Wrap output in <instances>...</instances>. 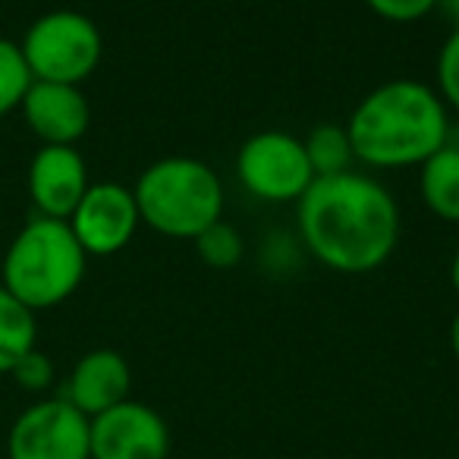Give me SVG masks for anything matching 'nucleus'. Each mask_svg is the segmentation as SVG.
<instances>
[{"instance_id":"15","label":"nucleus","mask_w":459,"mask_h":459,"mask_svg":"<svg viewBox=\"0 0 459 459\" xmlns=\"http://www.w3.org/2000/svg\"><path fill=\"white\" fill-rule=\"evenodd\" d=\"M302 145H306L308 164H312L315 177L346 173V170H352V164H356L346 123H318V126L302 139Z\"/></svg>"},{"instance_id":"20","label":"nucleus","mask_w":459,"mask_h":459,"mask_svg":"<svg viewBox=\"0 0 459 459\" xmlns=\"http://www.w3.org/2000/svg\"><path fill=\"white\" fill-rule=\"evenodd\" d=\"M365 7L384 22L394 26H406V22H419L428 13H434L437 0H362Z\"/></svg>"},{"instance_id":"10","label":"nucleus","mask_w":459,"mask_h":459,"mask_svg":"<svg viewBox=\"0 0 459 459\" xmlns=\"http://www.w3.org/2000/svg\"><path fill=\"white\" fill-rule=\"evenodd\" d=\"M29 198L35 214L66 221L89 189V164L76 145H41L29 164Z\"/></svg>"},{"instance_id":"1","label":"nucleus","mask_w":459,"mask_h":459,"mask_svg":"<svg viewBox=\"0 0 459 459\" xmlns=\"http://www.w3.org/2000/svg\"><path fill=\"white\" fill-rule=\"evenodd\" d=\"M400 204L381 179L346 170L315 177L296 202L302 249L337 274H371L400 243Z\"/></svg>"},{"instance_id":"3","label":"nucleus","mask_w":459,"mask_h":459,"mask_svg":"<svg viewBox=\"0 0 459 459\" xmlns=\"http://www.w3.org/2000/svg\"><path fill=\"white\" fill-rule=\"evenodd\" d=\"M85 268L89 255L73 237L70 223L35 214L10 239L0 262V283L39 315L64 306L82 287Z\"/></svg>"},{"instance_id":"23","label":"nucleus","mask_w":459,"mask_h":459,"mask_svg":"<svg viewBox=\"0 0 459 459\" xmlns=\"http://www.w3.org/2000/svg\"><path fill=\"white\" fill-rule=\"evenodd\" d=\"M450 283H453V290H456V296H459V249L453 252V258H450Z\"/></svg>"},{"instance_id":"13","label":"nucleus","mask_w":459,"mask_h":459,"mask_svg":"<svg viewBox=\"0 0 459 459\" xmlns=\"http://www.w3.org/2000/svg\"><path fill=\"white\" fill-rule=\"evenodd\" d=\"M419 195L437 221L459 223V145L446 142L419 167Z\"/></svg>"},{"instance_id":"19","label":"nucleus","mask_w":459,"mask_h":459,"mask_svg":"<svg viewBox=\"0 0 459 459\" xmlns=\"http://www.w3.org/2000/svg\"><path fill=\"white\" fill-rule=\"evenodd\" d=\"M10 377H13V381L20 384L26 394H45V390L54 384V362H51V356H45V352L35 346L32 352H26V356H22L20 362L13 365Z\"/></svg>"},{"instance_id":"17","label":"nucleus","mask_w":459,"mask_h":459,"mask_svg":"<svg viewBox=\"0 0 459 459\" xmlns=\"http://www.w3.org/2000/svg\"><path fill=\"white\" fill-rule=\"evenodd\" d=\"M29 85H32V73L22 60L20 41H10L0 35V120L20 110Z\"/></svg>"},{"instance_id":"6","label":"nucleus","mask_w":459,"mask_h":459,"mask_svg":"<svg viewBox=\"0 0 459 459\" xmlns=\"http://www.w3.org/2000/svg\"><path fill=\"white\" fill-rule=\"evenodd\" d=\"M237 179L252 198L268 204H296L315 173L299 135L262 129L237 152Z\"/></svg>"},{"instance_id":"8","label":"nucleus","mask_w":459,"mask_h":459,"mask_svg":"<svg viewBox=\"0 0 459 459\" xmlns=\"http://www.w3.org/2000/svg\"><path fill=\"white\" fill-rule=\"evenodd\" d=\"M73 237L89 258H108L133 243L142 227L135 195L123 183H91L79 198L76 211L66 217Z\"/></svg>"},{"instance_id":"9","label":"nucleus","mask_w":459,"mask_h":459,"mask_svg":"<svg viewBox=\"0 0 459 459\" xmlns=\"http://www.w3.org/2000/svg\"><path fill=\"white\" fill-rule=\"evenodd\" d=\"M91 459H167L170 428L154 406L123 400L89 419Z\"/></svg>"},{"instance_id":"18","label":"nucleus","mask_w":459,"mask_h":459,"mask_svg":"<svg viewBox=\"0 0 459 459\" xmlns=\"http://www.w3.org/2000/svg\"><path fill=\"white\" fill-rule=\"evenodd\" d=\"M434 91L450 110H459V26L450 29L434 64Z\"/></svg>"},{"instance_id":"2","label":"nucleus","mask_w":459,"mask_h":459,"mask_svg":"<svg viewBox=\"0 0 459 459\" xmlns=\"http://www.w3.org/2000/svg\"><path fill=\"white\" fill-rule=\"evenodd\" d=\"M346 133L356 160L371 170L421 167L450 142V108L434 85L390 79L352 108Z\"/></svg>"},{"instance_id":"14","label":"nucleus","mask_w":459,"mask_h":459,"mask_svg":"<svg viewBox=\"0 0 459 459\" xmlns=\"http://www.w3.org/2000/svg\"><path fill=\"white\" fill-rule=\"evenodd\" d=\"M39 346V321L29 306H22L0 283V375H10L26 352Z\"/></svg>"},{"instance_id":"5","label":"nucleus","mask_w":459,"mask_h":459,"mask_svg":"<svg viewBox=\"0 0 459 459\" xmlns=\"http://www.w3.org/2000/svg\"><path fill=\"white\" fill-rule=\"evenodd\" d=\"M20 51L35 82L82 85L101 64L104 39L91 16L51 10L26 29Z\"/></svg>"},{"instance_id":"21","label":"nucleus","mask_w":459,"mask_h":459,"mask_svg":"<svg viewBox=\"0 0 459 459\" xmlns=\"http://www.w3.org/2000/svg\"><path fill=\"white\" fill-rule=\"evenodd\" d=\"M434 10H440V13H444V20L450 22V29L459 26V0H437V7H434Z\"/></svg>"},{"instance_id":"11","label":"nucleus","mask_w":459,"mask_h":459,"mask_svg":"<svg viewBox=\"0 0 459 459\" xmlns=\"http://www.w3.org/2000/svg\"><path fill=\"white\" fill-rule=\"evenodd\" d=\"M20 110L41 145H76L91 123V108L89 98L82 95V85L32 79Z\"/></svg>"},{"instance_id":"16","label":"nucleus","mask_w":459,"mask_h":459,"mask_svg":"<svg viewBox=\"0 0 459 459\" xmlns=\"http://www.w3.org/2000/svg\"><path fill=\"white\" fill-rule=\"evenodd\" d=\"M192 243H195V255L202 258V264H208L214 271L237 268L246 255L243 233L233 223L223 221V217L217 223H211V227H204Z\"/></svg>"},{"instance_id":"7","label":"nucleus","mask_w":459,"mask_h":459,"mask_svg":"<svg viewBox=\"0 0 459 459\" xmlns=\"http://www.w3.org/2000/svg\"><path fill=\"white\" fill-rule=\"evenodd\" d=\"M7 459H91L89 415L64 396L35 400L10 425Z\"/></svg>"},{"instance_id":"22","label":"nucleus","mask_w":459,"mask_h":459,"mask_svg":"<svg viewBox=\"0 0 459 459\" xmlns=\"http://www.w3.org/2000/svg\"><path fill=\"white\" fill-rule=\"evenodd\" d=\"M450 352H453V359L459 362V308H456V315H453V321H450Z\"/></svg>"},{"instance_id":"4","label":"nucleus","mask_w":459,"mask_h":459,"mask_svg":"<svg viewBox=\"0 0 459 459\" xmlns=\"http://www.w3.org/2000/svg\"><path fill=\"white\" fill-rule=\"evenodd\" d=\"M135 208L148 230L167 239H195L223 217V183L204 160L170 154L139 173Z\"/></svg>"},{"instance_id":"12","label":"nucleus","mask_w":459,"mask_h":459,"mask_svg":"<svg viewBox=\"0 0 459 459\" xmlns=\"http://www.w3.org/2000/svg\"><path fill=\"white\" fill-rule=\"evenodd\" d=\"M133 390V368L117 350H91L73 365L70 377H66L64 400H70L79 412H85L89 419L108 412L110 406L129 400Z\"/></svg>"}]
</instances>
